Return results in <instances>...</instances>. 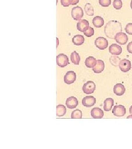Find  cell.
<instances>
[{"mask_svg": "<svg viewBox=\"0 0 132 149\" xmlns=\"http://www.w3.org/2000/svg\"><path fill=\"white\" fill-rule=\"evenodd\" d=\"M122 31L121 23L117 21H109L106 25L104 32L106 37L110 39H114L118 33Z\"/></svg>", "mask_w": 132, "mask_h": 149, "instance_id": "6da1fadb", "label": "cell"}, {"mask_svg": "<svg viewBox=\"0 0 132 149\" xmlns=\"http://www.w3.org/2000/svg\"><path fill=\"white\" fill-rule=\"evenodd\" d=\"M71 15L75 21H80L84 16V12L80 7L76 6L72 8Z\"/></svg>", "mask_w": 132, "mask_h": 149, "instance_id": "7a4b0ae2", "label": "cell"}, {"mask_svg": "<svg viewBox=\"0 0 132 149\" xmlns=\"http://www.w3.org/2000/svg\"><path fill=\"white\" fill-rule=\"evenodd\" d=\"M56 63L58 66L61 68H64L69 64V59L68 56L64 54H60L56 56Z\"/></svg>", "mask_w": 132, "mask_h": 149, "instance_id": "3957f363", "label": "cell"}, {"mask_svg": "<svg viewBox=\"0 0 132 149\" xmlns=\"http://www.w3.org/2000/svg\"><path fill=\"white\" fill-rule=\"evenodd\" d=\"M96 89V85L92 81L86 82L83 86V91L86 94H91L94 93Z\"/></svg>", "mask_w": 132, "mask_h": 149, "instance_id": "277c9868", "label": "cell"}, {"mask_svg": "<svg viewBox=\"0 0 132 149\" xmlns=\"http://www.w3.org/2000/svg\"><path fill=\"white\" fill-rule=\"evenodd\" d=\"M76 74L73 71H69L64 77V82L67 85L73 84L76 80Z\"/></svg>", "mask_w": 132, "mask_h": 149, "instance_id": "5b68a950", "label": "cell"}, {"mask_svg": "<svg viewBox=\"0 0 132 149\" xmlns=\"http://www.w3.org/2000/svg\"><path fill=\"white\" fill-rule=\"evenodd\" d=\"M108 44V41L105 38L98 37L95 40V46L100 50H105L107 48Z\"/></svg>", "mask_w": 132, "mask_h": 149, "instance_id": "8992f818", "label": "cell"}, {"mask_svg": "<svg viewBox=\"0 0 132 149\" xmlns=\"http://www.w3.org/2000/svg\"><path fill=\"white\" fill-rule=\"evenodd\" d=\"M119 68L121 71L123 72H128L132 68L131 63L129 60L127 59H123L121 60L119 63Z\"/></svg>", "mask_w": 132, "mask_h": 149, "instance_id": "52a82bcc", "label": "cell"}, {"mask_svg": "<svg viewBox=\"0 0 132 149\" xmlns=\"http://www.w3.org/2000/svg\"><path fill=\"white\" fill-rule=\"evenodd\" d=\"M115 40L117 43L121 45H125L126 44L128 40V37L127 34L123 32L118 33L115 36Z\"/></svg>", "mask_w": 132, "mask_h": 149, "instance_id": "ba28073f", "label": "cell"}, {"mask_svg": "<svg viewBox=\"0 0 132 149\" xmlns=\"http://www.w3.org/2000/svg\"><path fill=\"white\" fill-rule=\"evenodd\" d=\"M112 113L116 117H123L126 113V109L122 105H118L114 107Z\"/></svg>", "mask_w": 132, "mask_h": 149, "instance_id": "9c48e42d", "label": "cell"}, {"mask_svg": "<svg viewBox=\"0 0 132 149\" xmlns=\"http://www.w3.org/2000/svg\"><path fill=\"white\" fill-rule=\"evenodd\" d=\"M96 100L94 97L89 96H86L82 100V104L86 107L93 106L96 103Z\"/></svg>", "mask_w": 132, "mask_h": 149, "instance_id": "30bf717a", "label": "cell"}, {"mask_svg": "<svg viewBox=\"0 0 132 149\" xmlns=\"http://www.w3.org/2000/svg\"><path fill=\"white\" fill-rule=\"evenodd\" d=\"M66 104L67 108L69 109H74L78 106V101L74 96H71L67 99Z\"/></svg>", "mask_w": 132, "mask_h": 149, "instance_id": "8fae6325", "label": "cell"}, {"mask_svg": "<svg viewBox=\"0 0 132 149\" xmlns=\"http://www.w3.org/2000/svg\"><path fill=\"white\" fill-rule=\"evenodd\" d=\"M109 52L113 55H120L122 52V49L121 46L116 44H112L109 47Z\"/></svg>", "mask_w": 132, "mask_h": 149, "instance_id": "7c38bea8", "label": "cell"}, {"mask_svg": "<svg viewBox=\"0 0 132 149\" xmlns=\"http://www.w3.org/2000/svg\"><path fill=\"white\" fill-rule=\"evenodd\" d=\"M89 27V23L86 19L80 20L77 24V29L80 32H84Z\"/></svg>", "mask_w": 132, "mask_h": 149, "instance_id": "4fadbf2b", "label": "cell"}, {"mask_svg": "<svg viewBox=\"0 0 132 149\" xmlns=\"http://www.w3.org/2000/svg\"><path fill=\"white\" fill-rule=\"evenodd\" d=\"M113 92L117 96H122L124 95V93L126 92L125 87L121 84H117L114 86Z\"/></svg>", "mask_w": 132, "mask_h": 149, "instance_id": "5bb4252c", "label": "cell"}, {"mask_svg": "<svg viewBox=\"0 0 132 149\" xmlns=\"http://www.w3.org/2000/svg\"><path fill=\"white\" fill-rule=\"evenodd\" d=\"M105 69V63L101 60H97L96 64L93 68V71L96 74L101 73Z\"/></svg>", "mask_w": 132, "mask_h": 149, "instance_id": "9a60e30c", "label": "cell"}, {"mask_svg": "<svg viewBox=\"0 0 132 149\" xmlns=\"http://www.w3.org/2000/svg\"><path fill=\"white\" fill-rule=\"evenodd\" d=\"M104 115V111L99 108H94L91 111V116L94 119H101Z\"/></svg>", "mask_w": 132, "mask_h": 149, "instance_id": "2e32d148", "label": "cell"}, {"mask_svg": "<svg viewBox=\"0 0 132 149\" xmlns=\"http://www.w3.org/2000/svg\"><path fill=\"white\" fill-rule=\"evenodd\" d=\"M114 105V100L111 98H106L104 103V109L106 112L110 111Z\"/></svg>", "mask_w": 132, "mask_h": 149, "instance_id": "e0dca14e", "label": "cell"}, {"mask_svg": "<svg viewBox=\"0 0 132 149\" xmlns=\"http://www.w3.org/2000/svg\"><path fill=\"white\" fill-rule=\"evenodd\" d=\"M93 24L96 28H101L104 24V20L100 16H96L93 19Z\"/></svg>", "mask_w": 132, "mask_h": 149, "instance_id": "ac0fdd59", "label": "cell"}, {"mask_svg": "<svg viewBox=\"0 0 132 149\" xmlns=\"http://www.w3.org/2000/svg\"><path fill=\"white\" fill-rule=\"evenodd\" d=\"M96 62H97V60H96L95 58L93 56H89L85 60V64L86 66L88 68H93L96 65Z\"/></svg>", "mask_w": 132, "mask_h": 149, "instance_id": "d6986e66", "label": "cell"}, {"mask_svg": "<svg viewBox=\"0 0 132 149\" xmlns=\"http://www.w3.org/2000/svg\"><path fill=\"white\" fill-rule=\"evenodd\" d=\"M67 112L66 107L62 105V104H59L56 107V116L57 117H63Z\"/></svg>", "mask_w": 132, "mask_h": 149, "instance_id": "ffe728a7", "label": "cell"}, {"mask_svg": "<svg viewBox=\"0 0 132 149\" xmlns=\"http://www.w3.org/2000/svg\"><path fill=\"white\" fill-rule=\"evenodd\" d=\"M72 42L75 45H81L84 43V38L82 35H76L72 38Z\"/></svg>", "mask_w": 132, "mask_h": 149, "instance_id": "44dd1931", "label": "cell"}, {"mask_svg": "<svg viewBox=\"0 0 132 149\" xmlns=\"http://www.w3.org/2000/svg\"><path fill=\"white\" fill-rule=\"evenodd\" d=\"M70 60L75 65H79L80 61V57L79 56V54L77 53L75 51L73 52L70 55Z\"/></svg>", "mask_w": 132, "mask_h": 149, "instance_id": "7402d4cb", "label": "cell"}, {"mask_svg": "<svg viewBox=\"0 0 132 149\" xmlns=\"http://www.w3.org/2000/svg\"><path fill=\"white\" fill-rule=\"evenodd\" d=\"M84 11L87 16H93L94 15V7L89 3H87L85 5Z\"/></svg>", "mask_w": 132, "mask_h": 149, "instance_id": "603a6c76", "label": "cell"}, {"mask_svg": "<svg viewBox=\"0 0 132 149\" xmlns=\"http://www.w3.org/2000/svg\"><path fill=\"white\" fill-rule=\"evenodd\" d=\"M82 118V112L79 109H75L71 114L72 119H81Z\"/></svg>", "mask_w": 132, "mask_h": 149, "instance_id": "cb8c5ba5", "label": "cell"}, {"mask_svg": "<svg viewBox=\"0 0 132 149\" xmlns=\"http://www.w3.org/2000/svg\"><path fill=\"white\" fill-rule=\"evenodd\" d=\"M83 33L85 36H86L87 37H91L94 34V29L92 27H89Z\"/></svg>", "mask_w": 132, "mask_h": 149, "instance_id": "d4e9b609", "label": "cell"}, {"mask_svg": "<svg viewBox=\"0 0 132 149\" xmlns=\"http://www.w3.org/2000/svg\"><path fill=\"white\" fill-rule=\"evenodd\" d=\"M113 7L116 10H120L122 7V1L121 0H114Z\"/></svg>", "mask_w": 132, "mask_h": 149, "instance_id": "484cf974", "label": "cell"}, {"mask_svg": "<svg viewBox=\"0 0 132 149\" xmlns=\"http://www.w3.org/2000/svg\"><path fill=\"white\" fill-rule=\"evenodd\" d=\"M99 2L101 6L107 7L111 5V0H99Z\"/></svg>", "mask_w": 132, "mask_h": 149, "instance_id": "4316f807", "label": "cell"}, {"mask_svg": "<svg viewBox=\"0 0 132 149\" xmlns=\"http://www.w3.org/2000/svg\"><path fill=\"white\" fill-rule=\"evenodd\" d=\"M125 31L129 35H132V23H129L127 24L125 28Z\"/></svg>", "mask_w": 132, "mask_h": 149, "instance_id": "83f0119b", "label": "cell"}, {"mask_svg": "<svg viewBox=\"0 0 132 149\" xmlns=\"http://www.w3.org/2000/svg\"><path fill=\"white\" fill-rule=\"evenodd\" d=\"M72 0H61V3L64 7H68L72 5Z\"/></svg>", "mask_w": 132, "mask_h": 149, "instance_id": "f1b7e54d", "label": "cell"}, {"mask_svg": "<svg viewBox=\"0 0 132 149\" xmlns=\"http://www.w3.org/2000/svg\"><path fill=\"white\" fill-rule=\"evenodd\" d=\"M110 61H111V63H112V62H113V61H116V62H115V66H117V64H118L119 65V62H120L121 61V60H120V59L118 58V57H117V56H112L111 58H110Z\"/></svg>", "mask_w": 132, "mask_h": 149, "instance_id": "f546056e", "label": "cell"}, {"mask_svg": "<svg viewBox=\"0 0 132 149\" xmlns=\"http://www.w3.org/2000/svg\"><path fill=\"white\" fill-rule=\"evenodd\" d=\"M127 48L128 52L129 53L132 54V42L128 44Z\"/></svg>", "mask_w": 132, "mask_h": 149, "instance_id": "4dcf8cb0", "label": "cell"}, {"mask_svg": "<svg viewBox=\"0 0 132 149\" xmlns=\"http://www.w3.org/2000/svg\"><path fill=\"white\" fill-rule=\"evenodd\" d=\"M79 0H72V5H77L78 2H79Z\"/></svg>", "mask_w": 132, "mask_h": 149, "instance_id": "1f68e13d", "label": "cell"}, {"mask_svg": "<svg viewBox=\"0 0 132 149\" xmlns=\"http://www.w3.org/2000/svg\"><path fill=\"white\" fill-rule=\"evenodd\" d=\"M129 113H130V114L132 115V106L130 107V108H129Z\"/></svg>", "mask_w": 132, "mask_h": 149, "instance_id": "d6a6232c", "label": "cell"}, {"mask_svg": "<svg viewBox=\"0 0 132 149\" xmlns=\"http://www.w3.org/2000/svg\"><path fill=\"white\" fill-rule=\"evenodd\" d=\"M127 118H128V119H129V118H132V115H130V116H128L127 117Z\"/></svg>", "mask_w": 132, "mask_h": 149, "instance_id": "836d02e7", "label": "cell"}, {"mask_svg": "<svg viewBox=\"0 0 132 149\" xmlns=\"http://www.w3.org/2000/svg\"><path fill=\"white\" fill-rule=\"evenodd\" d=\"M131 8L132 9V0L131 2Z\"/></svg>", "mask_w": 132, "mask_h": 149, "instance_id": "e575fe53", "label": "cell"}]
</instances>
